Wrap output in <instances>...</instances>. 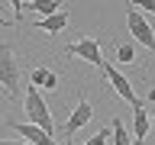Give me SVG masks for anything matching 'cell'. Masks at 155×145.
I'll list each match as a JSON object with an SVG mask.
<instances>
[{
    "instance_id": "cell-1",
    "label": "cell",
    "mask_w": 155,
    "mask_h": 145,
    "mask_svg": "<svg viewBox=\"0 0 155 145\" xmlns=\"http://www.w3.org/2000/svg\"><path fill=\"white\" fill-rule=\"evenodd\" d=\"M26 123H32V126H39L42 132H55V119H52V110H48V103L42 100V94H39V87H32V84H26Z\"/></svg>"
},
{
    "instance_id": "cell-2",
    "label": "cell",
    "mask_w": 155,
    "mask_h": 145,
    "mask_svg": "<svg viewBox=\"0 0 155 145\" xmlns=\"http://www.w3.org/2000/svg\"><path fill=\"white\" fill-rule=\"evenodd\" d=\"M19 65L13 58V48L10 45H0V87L7 90V97H16L19 94Z\"/></svg>"
},
{
    "instance_id": "cell-3",
    "label": "cell",
    "mask_w": 155,
    "mask_h": 145,
    "mask_svg": "<svg viewBox=\"0 0 155 145\" xmlns=\"http://www.w3.org/2000/svg\"><path fill=\"white\" fill-rule=\"evenodd\" d=\"M65 55H78V58H84L87 65L104 68V55H100V39H94V36L78 39V42H68V45H65Z\"/></svg>"
},
{
    "instance_id": "cell-4",
    "label": "cell",
    "mask_w": 155,
    "mask_h": 145,
    "mask_svg": "<svg viewBox=\"0 0 155 145\" xmlns=\"http://www.w3.org/2000/svg\"><path fill=\"white\" fill-rule=\"evenodd\" d=\"M126 26H129V39L142 42L149 52H155V32H152V26L145 23V16L139 10H129V13H126Z\"/></svg>"
},
{
    "instance_id": "cell-5",
    "label": "cell",
    "mask_w": 155,
    "mask_h": 145,
    "mask_svg": "<svg viewBox=\"0 0 155 145\" xmlns=\"http://www.w3.org/2000/svg\"><path fill=\"white\" fill-rule=\"evenodd\" d=\"M100 71L110 77V84H113V90H116V94L123 97L126 103H133V110H136V106H142L139 94H136V90H133V84H129V77H126V74H120V71H116V68L107 61V58H104V68H100Z\"/></svg>"
},
{
    "instance_id": "cell-6",
    "label": "cell",
    "mask_w": 155,
    "mask_h": 145,
    "mask_svg": "<svg viewBox=\"0 0 155 145\" xmlns=\"http://www.w3.org/2000/svg\"><path fill=\"white\" fill-rule=\"evenodd\" d=\"M91 116H94L91 100H87V97H78V106L71 110V116H68V123H65V135H74L78 129H84V126L91 123Z\"/></svg>"
},
{
    "instance_id": "cell-7",
    "label": "cell",
    "mask_w": 155,
    "mask_h": 145,
    "mask_svg": "<svg viewBox=\"0 0 155 145\" xmlns=\"http://www.w3.org/2000/svg\"><path fill=\"white\" fill-rule=\"evenodd\" d=\"M7 126L13 129V132H19V135H23V142H29V145H58L48 132H42V129L32 126V123H7Z\"/></svg>"
},
{
    "instance_id": "cell-8",
    "label": "cell",
    "mask_w": 155,
    "mask_h": 145,
    "mask_svg": "<svg viewBox=\"0 0 155 145\" xmlns=\"http://www.w3.org/2000/svg\"><path fill=\"white\" fill-rule=\"evenodd\" d=\"M29 84H32V87H42V90H55V87H58V74L52 71V68H32Z\"/></svg>"
},
{
    "instance_id": "cell-9",
    "label": "cell",
    "mask_w": 155,
    "mask_h": 145,
    "mask_svg": "<svg viewBox=\"0 0 155 145\" xmlns=\"http://www.w3.org/2000/svg\"><path fill=\"white\" fill-rule=\"evenodd\" d=\"M149 110H145V103L142 106H136L133 110V139H139V142H142L145 135H149Z\"/></svg>"
},
{
    "instance_id": "cell-10",
    "label": "cell",
    "mask_w": 155,
    "mask_h": 145,
    "mask_svg": "<svg viewBox=\"0 0 155 145\" xmlns=\"http://www.w3.org/2000/svg\"><path fill=\"white\" fill-rule=\"evenodd\" d=\"M26 10H36L42 19H48V16H55V13H61L65 3L61 0H32V3H26Z\"/></svg>"
},
{
    "instance_id": "cell-11",
    "label": "cell",
    "mask_w": 155,
    "mask_h": 145,
    "mask_svg": "<svg viewBox=\"0 0 155 145\" xmlns=\"http://www.w3.org/2000/svg\"><path fill=\"white\" fill-rule=\"evenodd\" d=\"M65 26H68V13H65V10H61V13H55V16H48V19H39V23H36V29L52 32V36H55V32H61Z\"/></svg>"
},
{
    "instance_id": "cell-12",
    "label": "cell",
    "mask_w": 155,
    "mask_h": 145,
    "mask_svg": "<svg viewBox=\"0 0 155 145\" xmlns=\"http://www.w3.org/2000/svg\"><path fill=\"white\" fill-rule=\"evenodd\" d=\"M110 139H113V145H129V129L123 126V119L110 123Z\"/></svg>"
},
{
    "instance_id": "cell-13",
    "label": "cell",
    "mask_w": 155,
    "mask_h": 145,
    "mask_svg": "<svg viewBox=\"0 0 155 145\" xmlns=\"http://www.w3.org/2000/svg\"><path fill=\"white\" fill-rule=\"evenodd\" d=\"M116 61H123V65L136 61V48H133V42H120V45H116Z\"/></svg>"
},
{
    "instance_id": "cell-14",
    "label": "cell",
    "mask_w": 155,
    "mask_h": 145,
    "mask_svg": "<svg viewBox=\"0 0 155 145\" xmlns=\"http://www.w3.org/2000/svg\"><path fill=\"white\" fill-rule=\"evenodd\" d=\"M107 139H110V129H100L97 135H91L84 145H107Z\"/></svg>"
},
{
    "instance_id": "cell-15",
    "label": "cell",
    "mask_w": 155,
    "mask_h": 145,
    "mask_svg": "<svg viewBox=\"0 0 155 145\" xmlns=\"http://www.w3.org/2000/svg\"><path fill=\"white\" fill-rule=\"evenodd\" d=\"M133 7H142L145 13H155V0H139V3H133Z\"/></svg>"
},
{
    "instance_id": "cell-16",
    "label": "cell",
    "mask_w": 155,
    "mask_h": 145,
    "mask_svg": "<svg viewBox=\"0 0 155 145\" xmlns=\"http://www.w3.org/2000/svg\"><path fill=\"white\" fill-rule=\"evenodd\" d=\"M0 145H29V142H19V139H3Z\"/></svg>"
},
{
    "instance_id": "cell-17",
    "label": "cell",
    "mask_w": 155,
    "mask_h": 145,
    "mask_svg": "<svg viewBox=\"0 0 155 145\" xmlns=\"http://www.w3.org/2000/svg\"><path fill=\"white\" fill-rule=\"evenodd\" d=\"M145 100H149V103H155V87H149V94H145Z\"/></svg>"
},
{
    "instance_id": "cell-18",
    "label": "cell",
    "mask_w": 155,
    "mask_h": 145,
    "mask_svg": "<svg viewBox=\"0 0 155 145\" xmlns=\"http://www.w3.org/2000/svg\"><path fill=\"white\" fill-rule=\"evenodd\" d=\"M149 123H152V126H155V110H149Z\"/></svg>"
},
{
    "instance_id": "cell-19",
    "label": "cell",
    "mask_w": 155,
    "mask_h": 145,
    "mask_svg": "<svg viewBox=\"0 0 155 145\" xmlns=\"http://www.w3.org/2000/svg\"><path fill=\"white\" fill-rule=\"evenodd\" d=\"M0 26H7V19H3V16H0Z\"/></svg>"
},
{
    "instance_id": "cell-20",
    "label": "cell",
    "mask_w": 155,
    "mask_h": 145,
    "mask_svg": "<svg viewBox=\"0 0 155 145\" xmlns=\"http://www.w3.org/2000/svg\"><path fill=\"white\" fill-rule=\"evenodd\" d=\"M65 145H71V139H68V142H65Z\"/></svg>"
},
{
    "instance_id": "cell-21",
    "label": "cell",
    "mask_w": 155,
    "mask_h": 145,
    "mask_svg": "<svg viewBox=\"0 0 155 145\" xmlns=\"http://www.w3.org/2000/svg\"><path fill=\"white\" fill-rule=\"evenodd\" d=\"M139 145H142V142H139Z\"/></svg>"
}]
</instances>
